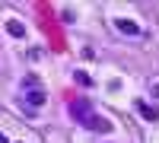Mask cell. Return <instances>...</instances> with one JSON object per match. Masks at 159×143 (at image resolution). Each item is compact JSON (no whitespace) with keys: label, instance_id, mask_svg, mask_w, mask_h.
Instances as JSON below:
<instances>
[{"label":"cell","instance_id":"obj_1","mask_svg":"<svg viewBox=\"0 0 159 143\" xmlns=\"http://www.w3.org/2000/svg\"><path fill=\"white\" fill-rule=\"evenodd\" d=\"M70 114H73V118H80V121H89L92 118V108H89V102H73V105H70Z\"/></svg>","mask_w":159,"mask_h":143},{"label":"cell","instance_id":"obj_3","mask_svg":"<svg viewBox=\"0 0 159 143\" xmlns=\"http://www.w3.org/2000/svg\"><path fill=\"white\" fill-rule=\"evenodd\" d=\"M118 29H121V32H127V35H140V29H137V25L130 22V19H118Z\"/></svg>","mask_w":159,"mask_h":143},{"label":"cell","instance_id":"obj_5","mask_svg":"<svg viewBox=\"0 0 159 143\" xmlns=\"http://www.w3.org/2000/svg\"><path fill=\"white\" fill-rule=\"evenodd\" d=\"M25 99H29V105H42V102H45V96H42V92H29Z\"/></svg>","mask_w":159,"mask_h":143},{"label":"cell","instance_id":"obj_2","mask_svg":"<svg viewBox=\"0 0 159 143\" xmlns=\"http://www.w3.org/2000/svg\"><path fill=\"white\" fill-rule=\"evenodd\" d=\"M86 127H89V131H102V134H108V131H111V124L105 121V118H99V114H92V118L86 121Z\"/></svg>","mask_w":159,"mask_h":143},{"label":"cell","instance_id":"obj_4","mask_svg":"<svg viewBox=\"0 0 159 143\" xmlns=\"http://www.w3.org/2000/svg\"><path fill=\"white\" fill-rule=\"evenodd\" d=\"M137 108H140V114H143V118H150V121H156V118H159V111H156V108H150L147 102H140Z\"/></svg>","mask_w":159,"mask_h":143}]
</instances>
